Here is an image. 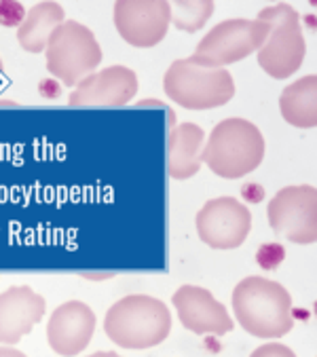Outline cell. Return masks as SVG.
<instances>
[{
    "mask_svg": "<svg viewBox=\"0 0 317 357\" xmlns=\"http://www.w3.org/2000/svg\"><path fill=\"white\" fill-rule=\"evenodd\" d=\"M230 301L237 324L256 338H281L294 328L292 296L277 281L250 275L235 285Z\"/></svg>",
    "mask_w": 317,
    "mask_h": 357,
    "instance_id": "cell-1",
    "label": "cell"
},
{
    "mask_svg": "<svg viewBox=\"0 0 317 357\" xmlns=\"http://www.w3.org/2000/svg\"><path fill=\"white\" fill-rule=\"evenodd\" d=\"M104 332L119 349H152L172 334L170 307L148 294H129L106 311Z\"/></svg>",
    "mask_w": 317,
    "mask_h": 357,
    "instance_id": "cell-2",
    "label": "cell"
},
{
    "mask_svg": "<svg viewBox=\"0 0 317 357\" xmlns=\"http://www.w3.org/2000/svg\"><path fill=\"white\" fill-rule=\"evenodd\" d=\"M265 135L248 119H224L205 137L203 163L224 180H239L260 167L265 159Z\"/></svg>",
    "mask_w": 317,
    "mask_h": 357,
    "instance_id": "cell-3",
    "label": "cell"
},
{
    "mask_svg": "<svg viewBox=\"0 0 317 357\" xmlns=\"http://www.w3.org/2000/svg\"><path fill=\"white\" fill-rule=\"evenodd\" d=\"M256 20L265 22L269 26V34L265 45L256 51L258 63L271 79L283 81L296 75L304 55H307V43L304 32L300 26L298 11L288 3H277L271 7H265Z\"/></svg>",
    "mask_w": 317,
    "mask_h": 357,
    "instance_id": "cell-4",
    "label": "cell"
},
{
    "mask_svg": "<svg viewBox=\"0 0 317 357\" xmlns=\"http://www.w3.org/2000/svg\"><path fill=\"white\" fill-rule=\"evenodd\" d=\"M163 91L186 110H212L235 98V81L226 68H203L186 57L165 70Z\"/></svg>",
    "mask_w": 317,
    "mask_h": 357,
    "instance_id": "cell-5",
    "label": "cell"
},
{
    "mask_svg": "<svg viewBox=\"0 0 317 357\" xmlns=\"http://www.w3.org/2000/svg\"><path fill=\"white\" fill-rule=\"evenodd\" d=\"M47 70L64 87H76L85 77L96 73L104 59L102 45L96 34L81 22L66 20L49 38Z\"/></svg>",
    "mask_w": 317,
    "mask_h": 357,
    "instance_id": "cell-6",
    "label": "cell"
},
{
    "mask_svg": "<svg viewBox=\"0 0 317 357\" xmlns=\"http://www.w3.org/2000/svg\"><path fill=\"white\" fill-rule=\"evenodd\" d=\"M269 34V26L260 20L233 17L216 24L189 57L203 68H226L256 53Z\"/></svg>",
    "mask_w": 317,
    "mask_h": 357,
    "instance_id": "cell-7",
    "label": "cell"
},
{
    "mask_svg": "<svg viewBox=\"0 0 317 357\" xmlns=\"http://www.w3.org/2000/svg\"><path fill=\"white\" fill-rule=\"evenodd\" d=\"M271 229L298 245L317 239V190L311 184L281 188L267 207Z\"/></svg>",
    "mask_w": 317,
    "mask_h": 357,
    "instance_id": "cell-8",
    "label": "cell"
},
{
    "mask_svg": "<svg viewBox=\"0 0 317 357\" xmlns=\"http://www.w3.org/2000/svg\"><path fill=\"white\" fill-rule=\"evenodd\" d=\"M199 239L212 250H237L252 231L250 209L235 197L209 199L195 218Z\"/></svg>",
    "mask_w": 317,
    "mask_h": 357,
    "instance_id": "cell-9",
    "label": "cell"
},
{
    "mask_svg": "<svg viewBox=\"0 0 317 357\" xmlns=\"http://www.w3.org/2000/svg\"><path fill=\"white\" fill-rule=\"evenodd\" d=\"M168 0H117L112 22L119 36L135 49H152L168 36L170 30Z\"/></svg>",
    "mask_w": 317,
    "mask_h": 357,
    "instance_id": "cell-10",
    "label": "cell"
},
{
    "mask_svg": "<svg viewBox=\"0 0 317 357\" xmlns=\"http://www.w3.org/2000/svg\"><path fill=\"white\" fill-rule=\"evenodd\" d=\"M138 75L127 66H108L102 70H96L89 77H85L78 83L68 104L72 108H119L129 104L138 93Z\"/></svg>",
    "mask_w": 317,
    "mask_h": 357,
    "instance_id": "cell-11",
    "label": "cell"
},
{
    "mask_svg": "<svg viewBox=\"0 0 317 357\" xmlns=\"http://www.w3.org/2000/svg\"><path fill=\"white\" fill-rule=\"evenodd\" d=\"M180 324L199 336H222L235 328L228 309L201 285H182L172 296Z\"/></svg>",
    "mask_w": 317,
    "mask_h": 357,
    "instance_id": "cell-12",
    "label": "cell"
},
{
    "mask_svg": "<svg viewBox=\"0 0 317 357\" xmlns=\"http://www.w3.org/2000/svg\"><path fill=\"white\" fill-rule=\"evenodd\" d=\"M98 319L83 301H68L59 305L47 321V342L55 355L72 357L83 353L96 332Z\"/></svg>",
    "mask_w": 317,
    "mask_h": 357,
    "instance_id": "cell-13",
    "label": "cell"
},
{
    "mask_svg": "<svg viewBox=\"0 0 317 357\" xmlns=\"http://www.w3.org/2000/svg\"><path fill=\"white\" fill-rule=\"evenodd\" d=\"M47 313L45 298L30 285H11L0 294V344H17Z\"/></svg>",
    "mask_w": 317,
    "mask_h": 357,
    "instance_id": "cell-14",
    "label": "cell"
},
{
    "mask_svg": "<svg viewBox=\"0 0 317 357\" xmlns=\"http://www.w3.org/2000/svg\"><path fill=\"white\" fill-rule=\"evenodd\" d=\"M205 131L197 123H180L168 135V174L174 180H189L203 165Z\"/></svg>",
    "mask_w": 317,
    "mask_h": 357,
    "instance_id": "cell-15",
    "label": "cell"
},
{
    "mask_svg": "<svg viewBox=\"0 0 317 357\" xmlns=\"http://www.w3.org/2000/svg\"><path fill=\"white\" fill-rule=\"evenodd\" d=\"M66 22V11L59 3L43 0L28 13L24 24L17 28V43L28 53H45L51 34Z\"/></svg>",
    "mask_w": 317,
    "mask_h": 357,
    "instance_id": "cell-16",
    "label": "cell"
},
{
    "mask_svg": "<svg viewBox=\"0 0 317 357\" xmlns=\"http://www.w3.org/2000/svg\"><path fill=\"white\" fill-rule=\"evenodd\" d=\"M281 119L296 129H313L317 125V77L307 75L290 83L279 96Z\"/></svg>",
    "mask_w": 317,
    "mask_h": 357,
    "instance_id": "cell-17",
    "label": "cell"
},
{
    "mask_svg": "<svg viewBox=\"0 0 317 357\" xmlns=\"http://www.w3.org/2000/svg\"><path fill=\"white\" fill-rule=\"evenodd\" d=\"M170 22L178 30L195 34L209 22L216 11V5L212 0H174V3H170Z\"/></svg>",
    "mask_w": 317,
    "mask_h": 357,
    "instance_id": "cell-18",
    "label": "cell"
},
{
    "mask_svg": "<svg viewBox=\"0 0 317 357\" xmlns=\"http://www.w3.org/2000/svg\"><path fill=\"white\" fill-rule=\"evenodd\" d=\"M288 252L281 243H263L256 252V264L263 271H277L283 264Z\"/></svg>",
    "mask_w": 317,
    "mask_h": 357,
    "instance_id": "cell-19",
    "label": "cell"
},
{
    "mask_svg": "<svg viewBox=\"0 0 317 357\" xmlns=\"http://www.w3.org/2000/svg\"><path fill=\"white\" fill-rule=\"evenodd\" d=\"M26 13V7L17 0H0V28H20Z\"/></svg>",
    "mask_w": 317,
    "mask_h": 357,
    "instance_id": "cell-20",
    "label": "cell"
},
{
    "mask_svg": "<svg viewBox=\"0 0 317 357\" xmlns=\"http://www.w3.org/2000/svg\"><path fill=\"white\" fill-rule=\"evenodd\" d=\"M242 197H244V201L246 203H263L265 201V197H267V190H265V186L263 184H258V182H244L242 184Z\"/></svg>",
    "mask_w": 317,
    "mask_h": 357,
    "instance_id": "cell-21",
    "label": "cell"
},
{
    "mask_svg": "<svg viewBox=\"0 0 317 357\" xmlns=\"http://www.w3.org/2000/svg\"><path fill=\"white\" fill-rule=\"evenodd\" d=\"M64 91V85L57 81V79H43L38 83V93L45 98V100H57Z\"/></svg>",
    "mask_w": 317,
    "mask_h": 357,
    "instance_id": "cell-22",
    "label": "cell"
},
{
    "mask_svg": "<svg viewBox=\"0 0 317 357\" xmlns=\"http://www.w3.org/2000/svg\"><path fill=\"white\" fill-rule=\"evenodd\" d=\"M263 355H288V357H294V351L286 344H279V342H271V344H263L258 347L252 357H263Z\"/></svg>",
    "mask_w": 317,
    "mask_h": 357,
    "instance_id": "cell-23",
    "label": "cell"
},
{
    "mask_svg": "<svg viewBox=\"0 0 317 357\" xmlns=\"http://www.w3.org/2000/svg\"><path fill=\"white\" fill-rule=\"evenodd\" d=\"M112 277H117V273L115 271H98V273H81V279H85V281H106V279H112Z\"/></svg>",
    "mask_w": 317,
    "mask_h": 357,
    "instance_id": "cell-24",
    "label": "cell"
},
{
    "mask_svg": "<svg viewBox=\"0 0 317 357\" xmlns=\"http://www.w3.org/2000/svg\"><path fill=\"white\" fill-rule=\"evenodd\" d=\"M138 108H161V110H170V106L161 100H140L135 104Z\"/></svg>",
    "mask_w": 317,
    "mask_h": 357,
    "instance_id": "cell-25",
    "label": "cell"
},
{
    "mask_svg": "<svg viewBox=\"0 0 317 357\" xmlns=\"http://www.w3.org/2000/svg\"><path fill=\"white\" fill-rule=\"evenodd\" d=\"M0 355H17V357H22L24 353L20 349H9V344H7L5 349H0Z\"/></svg>",
    "mask_w": 317,
    "mask_h": 357,
    "instance_id": "cell-26",
    "label": "cell"
},
{
    "mask_svg": "<svg viewBox=\"0 0 317 357\" xmlns=\"http://www.w3.org/2000/svg\"><path fill=\"white\" fill-rule=\"evenodd\" d=\"M20 104L17 102H11V100H0V108H17Z\"/></svg>",
    "mask_w": 317,
    "mask_h": 357,
    "instance_id": "cell-27",
    "label": "cell"
},
{
    "mask_svg": "<svg viewBox=\"0 0 317 357\" xmlns=\"http://www.w3.org/2000/svg\"><path fill=\"white\" fill-rule=\"evenodd\" d=\"M304 24L309 26V30H315V17L313 15H304Z\"/></svg>",
    "mask_w": 317,
    "mask_h": 357,
    "instance_id": "cell-28",
    "label": "cell"
},
{
    "mask_svg": "<svg viewBox=\"0 0 317 357\" xmlns=\"http://www.w3.org/2000/svg\"><path fill=\"white\" fill-rule=\"evenodd\" d=\"M0 73H5V63H3V57H0Z\"/></svg>",
    "mask_w": 317,
    "mask_h": 357,
    "instance_id": "cell-29",
    "label": "cell"
}]
</instances>
